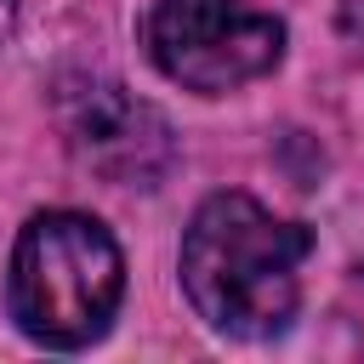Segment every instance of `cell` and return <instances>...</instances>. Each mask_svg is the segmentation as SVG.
Returning <instances> with one entry per match:
<instances>
[{
    "mask_svg": "<svg viewBox=\"0 0 364 364\" xmlns=\"http://www.w3.org/2000/svg\"><path fill=\"white\" fill-rule=\"evenodd\" d=\"M11 28H17V0H0V46L11 40Z\"/></svg>",
    "mask_w": 364,
    "mask_h": 364,
    "instance_id": "5b68a950",
    "label": "cell"
},
{
    "mask_svg": "<svg viewBox=\"0 0 364 364\" xmlns=\"http://www.w3.org/2000/svg\"><path fill=\"white\" fill-rule=\"evenodd\" d=\"M57 125H63V142L80 165H91L97 176L119 182V188H154L171 159H176V142H171V125L154 102L131 97L119 80H102V74H63L57 80Z\"/></svg>",
    "mask_w": 364,
    "mask_h": 364,
    "instance_id": "277c9868",
    "label": "cell"
},
{
    "mask_svg": "<svg viewBox=\"0 0 364 364\" xmlns=\"http://www.w3.org/2000/svg\"><path fill=\"white\" fill-rule=\"evenodd\" d=\"M313 233L273 216L250 193H210L182 233V290L193 313L233 336L267 341L301 307V262Z\"/></svg>",
    "mask_w": 364,
    "mask_h": 364,
    "instance_id": "6da1fadb",
    "label": "cell"
},
{
    "mask_svg": "<svg viewBox=\"0 0 364 364\" xmlns=\"http://www.w3.org/2000/svg\"><path fill=\"white\" fill-rule=\"evenodd\" d=\"M125 296V256L85 210H40L11 245L6 307L11 324L51 353H80L108 336Z\"/></svg>",
    "mask_w": 364,
    "mask_h": 364,
    "instance_id": "7a4b0ae2",
    "label": "cell"
},
{
    "mask_svg": "<svg viewBox=\"0 0 364 364\" xmlns=\"http://www.w3.org/2000/svg\"><path fill=\"white\" fill-rule=\"evenodd\" d=\"M142 40L154 68L199 97H228L284 57V23L245 0H148Z\"/></svg>",
    "mask_w": 364,
    "mask_h": 364,
    "instance_id": "3957f363",
    "label": "cell"
}]
</instances>
